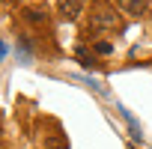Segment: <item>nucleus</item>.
<instances>
[{"instance_id":"423d86ee","label":"nucleus","mask_w":152,"mask_h":149,"mask_svg":"<svg viewBox=\"0 0 152 149\" xmlns=\"http://www.w3.org/2000/svg\"><path fill=\"white\" fill-rule=\"evenodd\" d=\"M27 18H30V21H42L45 12H42V9H27Z\"/></svg>"},{"instance_id":"20e7f679","label":"nucleus","mask_w":152,"mask_h":149,"mask_svg":"<svg viewBox=\"0 0 152 149\" xmlns=\"http://www.w3.org/2000/svg\"><path fill=\"white\" fill-rule=\"evenodd\" d=\"M119 113H122V119L128 122V128H131V137H134V140H140V125L134 122V116H131V113H128L125 107H119Z\"/></svg>"},{"instance_id":"f257e3e1","label":"nucleus","mask_w":152,"mask_h":149,"mask_svg":"<svg viewBox=\"0 0 152 149\" xmlns=\"http://www.w3.org/2000/svg\"><path fill=\"white\" fill-rule=\"evenodd\" d=\"M119 27V15L110 6H96L90 15V30L93 33H104V30H116Z\"/></svg>"},{"instance_id":"39448f33","label":"nucleus","mask_w":152,"mask_h":149,"mask_svg":"<svg viewBox=\"0 0 152 149\" xmlns=\"http://www.w3.org/2000/svg\"><path fill=\"white\" fill-rule=\"evenodd\" d=\"M45 149H69V143L63 137H48L45 140Z\"/></svg>"},{"instance_id":"7ed1b4c3","label":"nucleus","mask_w":152,"mask_h":149,"mask_svg":"<svg viewBox=\"0 0 152 149\" xmlns=\"http://www.w3.org/2000/svg\"><path fill=\"white\" fill-rule=\"evenodd\" d=\"M119 6H122L128 15H143V9H146V0H119Z\"/></svg>"},{"instance_id":"6e6552de","label":"nucleus","mask_w":152,"mask_h":149,"mask_svg":"<svg viewBox=\"0 0 152 149\" xmlns=\"http://www.w3.org/2000/svg\"><path fill=\"white\" fill-rule=\"evenodd\" d=\"M6 57V45H0V60H3Z\"/></svg>"},{"instance_id":"f03ea898","label":"nucleus","mask_w":152,"mask_h":149,"mask_svg":"<svg viewBox=\"0 0 152 149\" xmlns=\"http://www.w3.org/2000/svg\"><path fill=\"white\" fill-rule=\"evenodd\" d=\"M81 12H84V0H60V15L66 21L81 18Z\"/></svg>"},{"instance_id":"0eeeda50","label":"nucleus","mask_w":152,"mask_h":149,"mask_svg":"<svg viewBox=\"0 0 152 149\" xmlns=\"http://www.w3.org/2000/svg\"><path fill=\"white\" fill-rule=\"evenodd\" d=\"M96 51H99V54H110L113 48H110V42H99V45H96Z\"/></svg>"}]
</instances>
